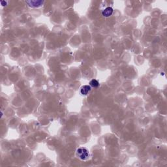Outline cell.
Returning a JSON list of instances; mask_svg holds the SVG:
<instances>
[{
    "instance_id": "6da1fadb",
    "label": "cell",
    "mask_w": 167,
    "mask_h": 167,
    "mask_svg": "<svg viewBox=\"0 0 167 167\" xmlns=\"http://www.w3.org/2000/svg\"><path fill=\"white\" fill-rule=\"evenodd\" d=\"M76 155L78 156V157L80 159H81V160H86L89 159L90 154H89V152L88 149H86V147H82L77 149Z\"/></svg>"
},
{
    "instance_id": "7a4b0ae2",
    "label": "cell",
    "mask_w": 167,
    "mask_h": 167,
    "mask_svg": "<svg viewBox=\"0 0 167 167\" xmlns=\"http://www.w3.org/2000/svg\"><path fill=\"white\" fill-rule=\"evenodd\" d=\"M91 89H92V88H91L90 86L84 85L81 88L80 93L81 94L83 95H88V93L90 92Z\"/></svg>"
},
{
    "instance_id": "277c9868",
    "label": "cell",
    "mask_w": 167,
    "mask_h": 167,
    "mask_svg": "<svg viewBox=\"0 0 167 167\" xmlns=\"http://www.w3.org/2000/svg\"><path fill=\"white\" fill-rule=\"evenodd\" d=\"M27 3L29 4V5L30 6V7H40V6H41V4H43V2H36V1H35V2H28Z\"/></svg>"
},
{
    "instance_id": "5b68a950",
    "label": "cell",
    "mask_w": 167,
    "mask_h": 167,
    "mask_svg": "<svg viewBox=\"0 0 167 167\" xmlns=\"http://www.w3.org/2000/svg\"><path fill=\"white\" fill-rule=\"evenodd\" d=\"M89 83H90L91 86H92L93 88H97L99 86V82L96 79L92 80L90 81V82H89Z\"/></svg>"
},
{
    "instance_id": "3957f363",
    "label": "cell",
    "mask_w": 167,
    "mask_h": 167,
    "mask_svg": "<svg viewBox=\"0 0 167 167\" xmlns=\"http://www.w3.org/2000/svg\"><path fill=\"white\" fill-rule=\"evenodd\" d=\"M113 11H114V10H113V9L112 7H108L102 11V14L105 17H109V16L112 15Z\"/></svg>"
}]
</instances>
